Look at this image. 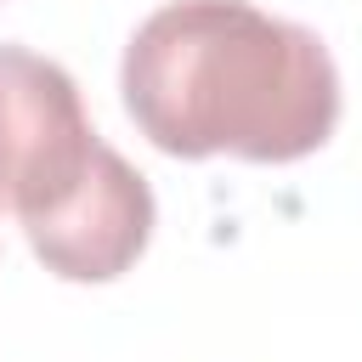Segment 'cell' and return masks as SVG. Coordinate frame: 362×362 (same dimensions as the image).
<instances>
[{
  "label": "cell",
  "mask_w": 362,
  "mask_h": 362,
  "mask_svg": "<svg viewBox=\"0 0 362 362\" xmlns=\"http://www.w3.org/2000/svg\"><path fill=\"white\" fill-rule=\"evenodd\" d=\"M153 221H158L153 187L141 181V170H130L102 141L79 192L62 209L28 221L23 238H28V249L40 255V266L51 277H62V283H113L141 260V249L153 238Z\"/></svg>",
  "instance_id": "3957f363"
},
{
  "label": "cell",
  "mask_w": 362,
  "mask_h": 362,
  "mask_svg": "<svg viewBox=\"0 0 362 362\" xmlns=\"http://www.w3.org/2000/svg\"><path fill=\"white\" fill-rule=\"evenodd\" d=\"M96 153L102 136L85 119L74 74L28 45H0V209L23 226L62 209Z\"/></svg>",
  "instance_id": "7a4b0ae2"
},
{
  "label": "cell",
  "mask_w": 362,
  "mask_h": 362,
  "mask_svg": "<svg viewBox=\"0 0 362 362\" xmlns=\"http://www.w3.org/2000/svg\"><path fill=\"white\" fill-rule=\"evenodd\" d=\"M124 113L170 158L294 164L339 124L328 45L249 0H170L124 45Z\"/></svg>",
  "instance_id": "6da1fadb"
}]
</instances>
